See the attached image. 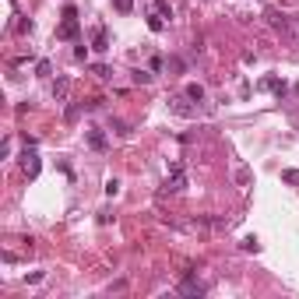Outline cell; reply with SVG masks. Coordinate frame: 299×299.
Segmentation results:
<instances>
[{
	"instance_id": "23",
	"label": "cell",
	"mask_w": 299,
	"mask_h": 299,
	"mask_svg": "<svg viewBox=\"0 0 299 299\" xmlns=\"http://www.w3.org/2000/svg\"><path fill=\"white\" fill-rule=\"evenodd\" d=\"M32 28H35V25H32L28 18H21V21H18V32H32Z\"/></svg>"
},
{
	"instance_id": "20",
	"label": "cell",
	"mask_w": 299,
	"mask_h": 299,
	"mask_svg": "<svg viewBox=\"0 0 299 299\" xmlns=\"http://www.w3.org/2000/svg\"><path fill=\"white\" fill-rule=\"evenodd\" d=\"M134 81H138V84H151V74L148 71H134Z\"/></svg>"
},
{
	"instance_id": "24",
	"label": "cell",
	"mask_w": 299,
	"mask_h": 299,
	"mask_svg": "<svg viewBox=\"0 0 299 299\" xmlns=\"http://www.w3.org/2000/svg\"><path fill=\"white\" fill-rule=\"evenodd\" d=\"M116 7H120V11L127 14V11H131V0H116Z\"/></svg>"
},
{
	"instance_id": "6",
	"label": "cell",
	"mask_w": 299,
	"mask_h": 299,
	"mask_svg": "<svg viewBox=\"0 0 299 299\" xmlns=\"http://www.w3.org/2000/svg\"><path fill=\"white\" fill-rule=\"evenodd\" d=\"M84 138H88V145H92L95 151H106V148H109V141H106L102 127H88V134H84Z\"/></svg>"
},
{
	"instance_id": "1",
	"label": "cell",
	"mask_w": 299,
	"mask_h": 299,
	"mask_svg": "<svg viewBox=\"0 0 299 299\" xmlns=\"http://www.w3.org/2000/svg\"><path fill=\"white\" fill-rule=\"evenodd\" d=\"M183 190H187V169H183L180 162H173V165H169V176H165L162 194H183Z\"/></svg>"
},
{
	"instance_id": "14",
	"label": "cell",
	"mask_w": 299,
	"mask_h": 299,
	"mask_svg": "<svg viewBox=\"0 0 299 299\" xmlns=\"http://www.w3.org/2000/svg\"><path fill=\"white\" fill-rule=\"evenodd\" d=\"M155 11H158L162 18H173V4H169V0H155Z\"/></svg>"
},
{
	"instance_id": "8",
	"label": "cell",
	"mask_w": 299,
	"mask_h": 299,
	"mask_svg": "<svg viewBox=\"0 0 299 299\" xmlns=\"http://www.w3.org/2000/svg\"><path fill=\"white\" fill-rule=\"evenodd\" d=\"M92 50H95V53H106V50H109V32H106V25H99V28H95Z\"/></svg>"
},
{
	"instance_id": "21",
	"label": "cell",
	"mask_w": 299,
	"mask_h": 299,
	"mask_svg": "<svg viewBox=\"0 0 299 299\" xmlns=\"http://www.w3.org/2000/svg\"><path fill=\"white\" fill-rule=\"evenodd\" d=\"M113 131H116V134H131V127H127L123 120H113Z\"/></svg>"
},
{
	"instance_id": "19",
	"label": "cell",
	"mask_w": 299,
	"mask_h": 299,
	"mask_svg": "<svg viewBox=\"0 0 299 299\" xmlns=\"http://www.w3.org/2000/svg\"><path fill=\"white\" fill-rule=\"evenodd\" d=\"M92 74H95V77H102V81H106V77H113V74H109V67H106V64H95V67H92Z\"/></svg>"
},
{
	"instance_id": "2",
	"label": "cell",
	"mask_w": 299,
	"mask_h": 299,
	"mask_svg": "<svg viewBox=\"0 0 299 299\" xmlns=\"http://www.w3.org/2000/svg\"><path fill=\"white\" fill-rule=\"evenodd\" d=\"M18 165H21V173H25L28 180H35V176H39L42 162H39V151H35V145H25V151H21V158H18Z\"/></svg>"
},
{
	"instance_id": "12",
	"label": "cell",
	"mask_w": 299,
	"mask_h": 299,
	"mask_svg": "<svg viewBox=\"0 0 299 299\" xmlns=\"http://www.w3.org/2000/svg\"><path fill=\"white\" fill-rule=\"evenodd\" d=\"M148 28H151V32H162V28H165V18H162L158 11H151V14H148Z\"/></svg>"
},
{
	"instance_id": "11",
	"label": "cell",
	"mask_w": 299,
	"mask_h": 299,
	"mask_svg": "<svg viewBox=\"0 0 299 299\" xmlns=\"http://www.w3.org/2000/svg\"><path fill=\"white\" fill-rule=\"evenodd\" d=\"M261 88H264V92H275L278 99L289 92V88H285V81H278V77H264V81H261Z\"/></svg>"
},
{
	"instance_id": "4",
	"label": "cell",
	"mask_w": 299,
	"mask_h": 299,
	"mask_svg": "<svg viewBox=\"0 0 299 299\" xmlns=\"http://www.w3.org/2000/svg\"><path fill=\"white\" fill-rule=\"evenodd\" d=\"M169 113H176V116H183V120H194V116H197V102H190L187 95H173V99H169Z\"/></svg>"
},
{
	"instance_id": "10",
	"label": "cell",
	"mask_w": 299,
	"mask_h": 299,
	"mask_svg": "<svg viewBox=\"0 0 299 299\" xmlns=\"http://www.w3.org/2000/svg\"><path fill=\"white\" fill-rule=\"evenodd\" d=\"M183 95H187L190 102H197V106H201V102L208 99V92H204V84H197V81H194V84H187V88H183Z\"/></svg>"
},
{
	"instance_id": "18",
	"label": "cell",
	"mask_w": 299,
	"mask_h": 299,
	"mask_svg": "<svg viewBox=\"0 0 299 299\" xmlns=\"http://www.w3.org/2000/svg\"><path fill=\"white\" fill-rule=\"evenodd\" d=\"M120 194V180H106V197H116Z\"/></svg>"
},
{
	"instance_id": "17",
	"label": "cell",
	"mask_w": 299,
	"mask_h": 299,
	"mask_svg": "<svg viewBox=\"0 0 299 299\" xmlns=\"http://www.w3.org/2000/svg\"><path fill=\"white\" fill-rule=\"evenodd\" d=\"M282 180H285V183H292V187H299V169H285V173H282Z\"/></svg>"
},
{
	"instance_id": "5",
	"label": "cell",
	"mask_w": 299,
	"mask_h": 299,
	"mask_svg": "<svg viewBox=\"0 0 299 299\" xmlns=\"http://www.w3.org/2000/svg\"><path fill=\"white\" fill-rule=\"evenodd\" d=\"M176 292H180V296H204V285L194 278V271H183V282H180Z\"/></svg>"
},
{
	"instance_id": "15",
	"label": "cell",
	"mask_w": 299,
	"mask_h": 299,
	"mask_svg": "<svg viewBox=\"0 0 299 299\" xmlns=\"http://www.w3.org/2000/svg\"><path fill=\"white\" fill-rule=\"evenodd\" d=\"M236 183H239V187H246V183H250V169H246V165H239V169H236Z\"/></svg>"
},
{
	"instance_id": "16",
	"label": "cell",
	"mask_w": 299,
	"mask_h": 299,
	"mask_svg": "<svg viewBox=\"0 0 299 299\" xmlns=\"http://www.w3.org/2000/svg\"><path fill=\"white\" fill-rule=\"evenodd\" d=\"M35 74H39V77H50V74H53V64H50V60H39Z\"/></svg>"
},
{
	"instance_id": "7",
	"label": "cell",
	"mask_w": 299,
	"mask_h": 299,
	"mask_svg": "<svg viewBox=\"0 0 299 299\" xmlns=\"http://www.w3.org/2000/svg\"><path fill=\"white\" fill-rule=\"evenodd\" d=\"M264 18H268V25H271V28H282V32H289V28H292V25H289V18H285V14H278L275 7H268V11H264Z\"/></svg>"
},
{
	"instance_id": "3",
	"label": "cell",
	"mask_w": 299,
	"mask_h": 299,
	"mask_svg": "<svg viewBox=\"0 0 299 299\" xmlns=\"http://www.w3.org/2000/svg\"><path fill=\"white\" fill-rule=\"evenodd\" d=\"M57 39H77V7L74 4L64 7V21L57 28Z\"/></svg>"
},
{
	"instance_id": "22",
	"label": "cell",
	"mask_w": 299,
	"mask_h": 299,
	"mask_svg": "<svg viewBox=\"0 0 299 299\" xmlns=\"http://www.w3.org/2000/svg\"><path fill=\"white\" fill-rule=\"evenodd\" d=\"M42 278H46V271H32L25 282H28V285H35V282H42Z\"/></svg>"
},
{
	"instance_id": "9",
	"label": "cell",
	"mask_w": 299,
	"mask_h": 299,
	"mask_svg": "<svg viewBox=\"0 0 299 299\" xmlns=\"http://www.w3.org/2000/svg\"><path fill=\"white\" fill-rule=\"evenodd\" d=\"M67 95H71V81L67 77H57L53 81V99L57 102H67Z\"/></svg>"
},
{
	"instance_id": "13",
	"label": "cell",
	"mask_w": 299,
	"mask_h": 299,
	"mask_svg": "<svg viewBox=\"0 0 299 299\" xmlns=\"http://www.w3.org/2000/svg\"><path fill=\"white\" fill-rule=\"evenodd\" d=\"M239 246H243L246 253H257V250H261V243H257V236H246V239H243Z\"/></svg>"
}]
</instances>
